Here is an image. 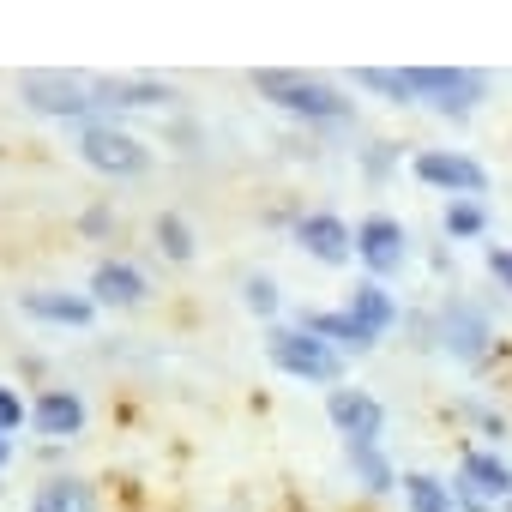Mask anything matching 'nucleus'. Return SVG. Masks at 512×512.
<instances>
[{"label":"nucleus","instance_id":"f257e3e1","mask_svg":"<svg viewBox=\"0 0 512 512\" xmlns=\"http://www.w3.org/2000/svg\"><path fill=\"white\" fill-rule=\"evenodd\" d=\"M266 103L302 115V121H350V97L326 79H308V73H253Z\"/></svg>","mask_w":512,"mask_h":512},{"label":"nucleus","instance_id":"f03ea898","mask_svg":"<svg viewBox=\"0 0 512 512\" xmlns=\"http://www.w3.org/2000/svg\"><path fill=\"white\" fill-rule=\"evenodd\" d=\"M266 356H272L284 374H296V380H338V374H344V350L320 344V338L302 332V326L272 332V338H266Z\"/></svg>","mask_w":512,"mask_h":512},{"label":"nucleus","instance_id":"7ed1b4c3","mask_svg":"<svg viewBox=\"0 0 512 512\" xmlns=\"http://www.w3.org/2000/svg\"><path fill=\"white\" fill-rule=\"evenodd\" d=\"M79 157L97 169V175H145L151 169V151L121 133V127H103V121H85L79 127Z\"/></svg>","mask_w":512,"mask_h":512},{"label":"nucleus","instance_id":"20e7f679","mask_svg":"<svg viewBox=\"0 0 512 512\" xmlns=\"http://www.w3.org/2000/svg\"><path fill=\"white\" fill-rule=\"evenodd\" d=\"M482 91H488L482 73H458V67H410V97H428V103L446 109V115L476 109Z\"/></svg>","mask_w":512,"mask_h":512},{"label":"nucleus","instance_id":"39448f33","mask_svg":"<svg viewBox=\"0 0 512 512\" xmlns=\"http://www.w3.org/2000/svg\"><path fill=\"white\" fill-rule=\"evenodd\" d=\"M19 97L37 109V115H91L97 97H91V79H73V73H25L19 79Z\"/></svg>","mask_w":512,"mask_h":512},{"label":"nucleus","instance_id":"423d86ee","mask_svg":"<svg viewBox=\"0 0 512 512\" xmlns=\"http://www.w3.org/2000/svg\"><path fill=\"white\" fill-rule=\"evenodd\" d=\"M452 500H458L464 512H482L488 500H512V470H506V458L470 446V452L458 458V488H452Z\"/></svg>","mask_w":512,"mask_h":512},{"label":"nucleus","instance_id":"0eeeda50","mask_svg":"<svg viewBox=\"0 0 512 512\" xmlns=\"http://www.w3.org/2000/svg\"><path fill=\"white\" fill-rule=\"evenodd\" d=\"M410 169H416V181H428V187H446L452 199H458V193H464V199H476V193L488 187L482 163H476V157H464V151H422Z\"/></svg>","mask_w":512,"mask_h":512},{"label":"nucleus","instance_id":"6e6552de","mask_svg":"<svg viewBox=\"0 0 512 512\" xmlns=\"http://www.w3.org/2000/svg\"><path fill=\"white\" fill-rule=\"evenodd\" d=\"M296 241H302V253H314L320 266H344L350 253H356V235H350V223H338L332 211H314V217H302V223H296Z\"/></svg>","mask_w":512,"mask_h":512},{"label":"nucleus","instance_id":"1a4fd4ad","mask_svg":"<svg viewBox=\"0 0 512 512\" xmlns=\"http://www.w3.org/2000/svg\"><path fill=\"white\" fill-rule=\"evenodd\" d=\"M326 416L338 422L344 440H380V422H386V410H380L362 386H338V392L326 398Z\"/></svg>","mask_w":512,"mask_h":512},{"label":"nucleus","instance_id":"9d476101","mask_svg":"<svg viewBox=\"0 0 512 512\" xmlns=\"http://www.w3.org/2000/svg\"><path fill=\"white\" fill-rule=\"evenodd\" d=\"M356 253H362V266H368L374 278H386V272L404 266V229H398L392 217H368V223L356 229Z\"/></svg>","mask_w":512,"mask_h":512},{"label":"nucleus","instance_id":"9b49d317","mask_svg":"<svg viewBox=\"0 0 512 512\" xmlns=\"http://www.w3.org/2000/svg\"><path fill=\"white\" fill-rule=\"evenodd\" d=\"M91 97H97V109H157V103H175V91L157 85V79H91Z\"/></svg>","mask_w":512,"mask_h":512},{"label":"nucleus","instance_id":"f8f14e48","mask_svg":"<svg viewBox=\"0 0 512 512\" xmlns=\"http://www.w3.org/2000/svg\"><path fill=\"white\" fill-rule=\"evenodd\" d=\"M91 302H103V308H133V302H145V272L127 266V260H103V266L91 272Z\"/></svg>","mask_w":512,"mask_h":512},{"label":"nucleus","instance_id":"ddd939ff","mask_svg":"<svg viewBox=\"0 0 512 512\" xmlns=\"http://www.w3.org/2000/svg\"><path fill=\"white\" fill-rule=\"evenodd\" d=\"M31 428L49 434V440H73V434L85 428V404H79L73 392H43V398L31 404Z\"/></svg>","mask_w":512,"mask_h":512},{"label":"nucleus","instance_id":"4468645a","mask_svg":"<svg viewBox=\"0 0 512 512\" xmlns=\"http://www.w3.org/2000/svg\"><path fill=\"white\" fill-rule=\"evenodd\" d=\"M25 314L31 320H49V326H91L97 302L91 296H67V290H31L25 296Z\"/></svg>","mask_w":512,"mask_h":512},{"label":"nucleus","instance_id":"2eb2a0df","mask_svg":"<svg viewBox=\"0 0 512 512\" xmlns=\"http://www.w3.org/2000/svg\"><path fill=\"white\" fill-rule=\"evenodd\" d=\"M302 332H314V338L332 344V350H368V344H374V332H368L350 308H344V314H314V308H308V314H302Z\"/></svg>","mask_w":512,"mask_h":512},{"label":"nucleus","instance_id":"dca6fc26","mask_svg":"<svg viewBox=\"0 0 512 512\" xmlns=\"http://www.w3.org/2000/svg\"><path fill=\"white\" fill-rule=\"evenodd\" d=\"M350 314H356V320H362V326H368V332L380 338V332H386V326L398 320V302H392V296H386L380 284H362V290L350 296Z\"/></svg>","mask_w":512,"mask_h":512},{"label":"nucleus","instance_id":"f3484780","mask_svg":"<svg viewBox=\"0 0 512 512\" xmlns=\"http://www.w3.org/2000/svg\"><path fill=\"white\" fill-rule=\"evenodd\" d=\"M440 344L452 350V356H482V344H488V326L476 320V314H446V332H440Z\"/></svg>","mask_w":512,"mask_h":512},{"label":"nucleus","instance_id":"a211bd4d","mask_svg":"<svg viewBox=\"0 0 512 512\" xmlns=\"http://www.w3.org/2000/svg\"><path fill=\"white\" fill-rule=\"evenodd\" d=\"M344 452H350V470H356L374 494H386V488H392V470H386V458H380V446H374V440H344Z\"/></svg>","mask_w":512,"mask_h":512},{"label":"nucleus","instance_id":"6ab92c4d","mask_svg":"<svg viewBox=\"0 0 512 512\" xmlns=\"http://www.w3.org/2000/svg\"><path fill=\"white\" fill-rule=\"evenodd\" d=\"M404 500H410V512H452V488L434 482V476H422V470L404 482Z\"/></svg>","mask_w":512,"mask_h":512},{"label":"nucleus","instance_id":"aec40b11","mask_svg":"<svg viewBox=\"0 0 512 512\" xmlns=\"http://www.w3.org/2000/svg\"><path fill=\"white\" fill-rule=\"evenodd\" d=\"M157 247L169 253L175 266H181V260H193V229H187V217L163 211V217H157Z\"/></svg>","mask_w":512,"mask_h":512},{"label":"nucleus","instance_id":"412c9836","mask_svg":"<svg viewBox=\"0 0 512 512\" xmlns=\"http://www.w3.org/2000/svg\"><path fill=\"white\" fill-rule=\"evenodd\" d=\"M362 91H380L392 103H416L410 97V73H386V67H362Z\"/></svg>","mask_w":512,"mask_h":512},{"label":"nucleus","instance_id":"4be33fe9","mask_svg":"<svg viewBox=\"0 0 512 512\" xmlns=\"http://www.w3.org/2000/svg\"><path fill=\"white\" fill-rule=\"evenodd\" d=\"M79 506H85L79 482H49V488H37V500H31V512H79Z\"/></svg>","mask_w":512,"mask_h":512},{"label":"nucleus","instance_id":"5701e85b","mask_svg":"<svg viewBox=\"0 0 512 512\" xmlns=\"http://www.w3.org/2000/svg\"><path fill=\"white\" fill-rule=\"evenodd\" d=\"M482 223H488V217H482L476 199H452V205H446V235H482Z\"/></svg>","mask_w":512,"mask_h":512},{"label":"nucleus","instance_id":"b1692460","mask_svg":"<svg viewBox=\"0 0 512 512\" xmlns=\"http://www.w3.org/2000/svg\"><path fill=\"white\" fill-rule=\"evenodd\" d=\"M241 302H247V314H272L278 308V284L272 278H247L241 284Z\"/></svg>","mask_w":512,"mask_h":512},{"label":"nucleus","instance_id":"393cba45","mask_svg":"<svg viewBox=\"0 0 512 512\" xmlns=\"http://www.w3.org/2000/svg\"><path fill=\"white\" fill-rule=\"evenodd\" d=\"M19 422H25V398L13 386H0V434H13Z\"/></svg>","mask_w":512,"mask_h":512},{"label":"nucleus","instance_id":"a878e982","mask_svg":"<svg viewBox=\"0 0 512 512\" xmlns=\"http://www.w3.org/2000/svg\"><path fill=\"white\" fill-rule=\"evenodd\" d=\"M488 272L512 290V247H488Z\"/></svg>","mask_w":512,"mask_h":512},{"label":"nucleus","instance_id":"bb28decb","mask_svg":"<svg viewBox=\"0 0 512 512\" xmlns=\"http://www.w3.org/2000/svg\"><path fill=\"white\" fill-rule=\"evenodd\" d=\"M7 458H13V440H7V434H0V464H7Z\"/></svg>","mask_w":512,"mask_h":512},{"label":"nucleus","instance_id":"cd10ccee","mask_svg":"<svg viewBox=\"0 0 512 512\" xmlns=\"http://www.w3.org/2000/svg\"><path fill=\"white\" fill-rule=\"evenodd\" d=\"M500 506H506V512H512V500H500Z\"/></svg>","mask_w":512,"mask_h":512}]
</instances>
